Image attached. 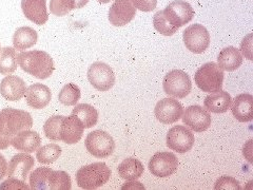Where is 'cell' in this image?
<instances>
[{
  "label": "cell",
  "instance_id": "cell-1",
  "mask_svg": "<svg viewBox=\"0 0 253 190\" xmlns=\"http://www.w3.org/2000/svg\"><path fill=\"white\" fill-rule=\"evenodd\" d=\"M33 127V118L25 110L4 108L0 111V137L11 145L12 139Z\"/></svg>",
  "mask_w": 253,
  "mask_h": 190
},
{
  "label": "cell",
  "instance_id": "cell-2",
  "mask_svg": "<svg viewBox=\"0 0 253 190\" xmlns=\"http://www.w3.org/2000/svg\"><path fill=\"white\" fill-rule=\"evenodd\" d=\"M19 67L26 73L33 75L38 79L50 77L54 71V61L50 54L44 51L21 52L17 56Z\"/></svg>",
  "mask_w": 253,
  "mask_h": 190
},
{
  "label": "cell",
  "instance_id": "cell-3",
  "mask_svg": "<svg viewBox=\"0 0 253 190\" xmlns=\"http://www.w3.org/2000/svg\"><path fill=\"white\" fill-rule=\"evenodd\" d=\"M112 172L105 163H93L78 169L76 172L77 185L83 189H97L107 184Z\"/></svg>",
  "mask_w": 253,
  "mask_h": 190
},
{
  "label": "cell",
  "instance_id": "cell-4",
  "mask_svg": "<svg viewBox=\"0 0 253 190\" xmlns=\"http://www.w3.org/2000/svg\"><path fill=\"white\" fill-rule=\"evenodd\" d=\"M194 81L199 88L207 93H214L223 90L224 70L215 62H207L196 71Z\"/></svg>",
  "mask_w": 253,
  "mask_h": 190
},
{
  "label": "cell",
  "instance_id": "cell-5",
  "mask_svg": "<svg viewBox=\"0 0 253 190\" xmlns=\"http://www.w3.org/2000/svg\"><path fill=\"white\" fill-rule=\"evenodd\" d=\"M163 88L169 96L184 98L192 90L191 78L184 71L173 70L165 76Z\"/></svg>",
  "mask_w": 253,
  "mask_h": 190
},
{
  "label": "cell",
  "instance_id": "cell-6",
  "mask_svg": "<svg viewBox=\"0 0 253 190\" xmlns=\"http://www.w3.org/2000/svg\"><path fill=\"white\" fill-rule=\"evenodd\" d=\"M85 148L91 155L97 158H106L114 152L115 142L106 131L95 130L86 137Z\"/></svg>",
  "mask_w": 253,
  "mask_h": 190
},
{
  "label": "cell",
  "instance_id": "cell-7",
  "mask_svg": "<svg viewBox=\"0 0 253 190\" xmlns=\"http://www.w3.org/2000/svg\"><path fill=\"white\" fill-rule=\"evenodd\" d=\"M165 16L170 26L179 29L191 21L194 17V10L191 4L184 1V0H175L171 2L165 10H163Z\"/></svg>",
  "mask_w": 253,
  "mask_h": 190
},
{
  "label": "cell",
  "instance_id": "cell-8",
  "mask_svg": "<svg viewBox=\"0 0 253 190\" xmlns=\"http://www.w3.org/2000/svg\"><path fill=\"white\" fill-rule=\"evenodd\" d=\"M89 83L98 91H109L115 84V74L107 63L96 61L88 70Z\"/></svg>",
  "mask_w": 253,
  "mask_h": 190
},
{
  "label": "cell",
  "instance_id": "cell-9",
  "mask_svg": "<svg viewBox=\"0 0 253 190\" xmlns=\"http://www.w3.org/2000/svg\"><path fill=\"white\" fill-rule=\"evenodd\" d=\"M187 49L195 54L204 53L210 46V34L204 26L195 23L189 26L183 33Z\"/></svg>",
  "mask_w": 253,
  "mask_h": 190
},
{
  "label": "cell",
  "instance_id": "cell-10",
  "mask_svg": "<svg viewBox=\"0 0 253 190\" xmlns=\"http://www.w3.org/2000/svg\"><path fill=\"white\" fill-rule=\"evenodd\" d=\"M167 146L177 153H186L194 145V134L185 126H174L167 133Z\"/></svg>",
  "mask_w": 253,
  "mask_h": 190
},
{
  "label": "cell",
  "instance_id": "cell-11",
  "mask_svg": "<svg viewBox=\"0 0 253 190\" xmlns=\"http://www.w3.org/2000/svg\"><path fill=\"white\" fill-rule=\"evenodd\" d=\"M149 170L157 178H168L178 168V158L172 152H156L149 162Z\"/></svg>",
  "mask_w": 253,
  "mask_h": 190
},
{
  "label": "cell",
  "instance_id": "cell-12",
  "mask_svg": "<svg viewBox=\"0 0 253 190\" xmlns=\"http://www.w3.org/2000/svg\"><path fill=\"white\" fill-rule=\"evenodd\" d=\"M184 113V108L177 99L163 98L157 102L154 114L158 122L164 125H171L178 122Z\"/></svg>",
  "mask_w": 253,
  "mask_h": 190
},
{
  "label": "cell",
  "instance_id": "cell-13",
  "mask_svg": "<svg viewBox=\"0 0 253 190\" xmlns=\"http://www.w3.org/2000/svg\"><path fill=\"white\" fill-rule=\"evenodd\" d=\"M183 122L194 132H204L211 126V115L201 106H190L183 113Z\"/></svg>",
  "mask_w": 253,
  "mask_h": 190
},
{
  "label": "cell",
  "instance_id": "cell-14",
  "mask_svg": "<svg viewBox=\"0 0 253 190\" xmlns=\"http://www.w3.org/2000/svg\"><path fill=\"white\" fill-rule=\"evenodd\" d=\"M136 9L131 0H115L109 11V20L115 27H124L135 17Z\"/></svg>",
  "mask_w": 253,
  "mask_h": 190
},
{
  "label": "cell",
  "instance_id": "cell-15",
  "mask_svg": "<svg viewBox=\"0 0 253 190\" xmlns=\"http://www.w3.org/2000/svg\"><path fill=\"white\" fill-rule=\"evenodd\" d=\"M35 165V160L27 152L15 154L7 166V178H14L26 182L31 170Z\"/></svg>",
  "mask_w": 253,
  "mask_h": 190
},
{
  "label": "cell",
  "instance_id": "cell-16",
  "mask_svg": "<svg viewBox=\"0 0 253 190\" xmlns=\"http://www.w3.org/2000/svg\"><path fill=\"white\" fill-rule=\"evenodd\" d=\"M27 90V85L22 78L16 75H7L0 83V94L10 101H18L23 96Z\"/></svg>",
  "mask_w": 253,
  "mask_h": 190
},
{
  "label": "cell",
  "instance_id": "cell-17",
  "mask_svg": "<svg viewBox=\"0 0 253 190\" xmlns=\"http://www.w3.org/2000/svg\"><path fill=\"white\" fill-rule=\"evenodd\" d=\"M84 127L75 115L65 116L60 127V141L68 145L76 144L82 140Z\"/></svg>",
  "mask_w": 253,
  "mask_h": 190
},
{
  "label": "cell",
  "instance_id": "cell-18",
  "mask_svg": "<svg viewBox=\"0 0 253 190\" xmlns=\"http://www.w3.org/2000/svg\"><path fill=\"white\" fill-rule=\"evenodd\" d=\"M21 9L26 17L35 25L42 26L49 19L46 0H21Z\"/></svg>",
  "mask_w": 253,
  "mask_h": 190
},
{
  "label": "cell",
  "instance_id": "cell-19",
  "mask_svg": "<svg viewBox=\"0 0 253 190\" xmlns=\"http://www.w3.org/2000/svg\"><path fill=\"white\" fill-rule=\"evenodd\" d=\"M25 96L27 104L33 109H43L50 104L52 93L49 87L42 84H34L27 88Z\"/></svg>",
  "mask_w": 253,
  "mask_h": 190
},
{
  "label": "cell",
  "instance_id": "cell-20",
  "mask_svg": "<svg viewBox=\"0 0 253 190\" xmlns=\"http://www.w3.org/2000/svg\"><path fill=\"white\" fill-rule=\"evenodd\" d=\"M232 114L241 123H249L253 120V96L251 94H240L233 99Z\"/></svg>",
  "mask_w": 253,
  "mask_h": 190
},
{
  "label": "cell",
  "instance_id": "cell-21",
  "mask_svg": "<svg viewBox=\"0 0 253 190\" xmlns=\"http://www.w3.org/2000/svg\"><path fill=\"white\" fill-rule=\"evenodd\" d=\"M11 145L21 152L32 153L42 145V138L36 131L23 130L12 139Z\"/></svg>",
  "mask_w": 253,
  "mask_h": 190
},
{
  "label": "cell",
  "instance_id": "cell-22",
  "mask_svg": "<svg viewBox=\"0 0 253 190\" xmlns=\"http://www.w3.org/2000/svg\"><path fill=\"white\" fill-rule=\"evenodd\" d=\"M232 98L230 94L226 91H218L211 93L206 96L204 100V106L209 112L212 113H225L230 108Z\"/></svg>",
  "mask_w": 253,
  "mask_h": 190
},
{
  "label": "cell",
  "instance_id": "cell-23",
  "mask_svg": "<svg viewBox=\"0 0 253 190\" xmlns=\"http://www.w3.org/2000/svg\"><path fill=\"white\" fill-rule=\"evenodd\" d=\"M243 63L241 52L234 47H227L221 50L217 56V65L221 70L232 72L239 69Z\"/></svg>",
  "mask_w": 253,
  "mask_h": 190
},
{
  "label": "cell",
  "instance_id": "cell-24",
  "mask_svg": "<svg viewBox=\"0 0 253 190\" xmlns=\"http://www.w3.org/2000/svg\"><path fill=\"white\" fill-rule=\"evenodd\" d=\"M37 32L30 27H21L17 29L13 35L14 49L17 51H25L34 47L37 43Z\"/></svg>",
  "mask_w": 253,
  "mask_h": 190
},
{
  "label": "cell",
  "instance_id": "cell-25",
  "mask_svg": "<svg viewBox=\"0 0 253 190\" xmlns=\"http://www.w3.org/2000/svg\"><path fill=\"white\" fill-rule=\"evenodd\" d=\"M117 171L122 179L126 181H135L142 176L145 167L137 158L129 157L118 165Z\"/></svg>",
  "mask_w": 253,
  "mask_h": 190
},
{
  "label": "cell",
  "instance_id": "cell-26",
  "mask_svg": "<svg viewBox=\"0 0 253 190\" xmlns=\"http://www.w3.org/2000/svg\"><path fill=\"white\" fill-rule=\"evenodd\" d=\"M72 114L75 115L84 125V129L92 128L97 124L98 112L93 106L89 104H79L73 109Z\"/></svg>",
  "mask_w": 253,
  "mask_h": 190
},
{
  "label": "cell",
  "instance_id": "cell-27",
  "mask_svg": "<svg viewBox=\"0 0 253 190\" xmlns=\"http://www.w3.org/2000/svg\"><path fill=\"white\" fill-rule=\"evenodd\" d=\"M89 0H51L50 11L53 15L62 17L68 15V13L75 9H82Z\"/></svg>",
  "mask_w": 253,
  "mask_h": 190
},
{
  "label": "cell",
  "instance_id": "cell-28",
  "mask_svg": "<svg viewBox=\"0 0 253 190\" xmlns=\"http://www.w3.org/2000/svg\"><path fill=\"white\" fill-rule=\"evenodd\" d=\"M17 53L14 48L5 47L0 49V74L9 75L18 67Z\"/></svg>",
  "mask_w": 253,
  "mask_h": 190
},
{
  "label": "cell",
  "instance_id": "cell-29",
  "mask_svg": "<svg viewBox=\"0 0 253 190\" xmlns=\"http://www.w3.org/2000/svg\"><path fill=\"white\" fill-rule=\"evenodd\" d=\"M61 148L57 144H47L42 147H39L36 150V158L37 161L43 164L49 165L56 162L61 155Z\"/></svg>",
  "mask_w": 253,
  "mask_h": 190
},
{
  "label": "cell",
  "instance_id": "cell-30",
  "mask_svg": "<svg viewBox=\"0 0 253 190\" xmlns=\"http://www.w3.org/2000/svg\"><path fill=\"white\" fill-rule=\"evenodd\" d=\"M72 187V182L69 174L65 171H51L47 179V189L69 190Z\"/></svg>",
  "mask_w": 253,
  "mask_h": 190
},
{
  "label": "cell",
  "instance_id": "cell-31",
  "mask_svg": "<svg viewBox=\"0 0 253 190\" xmlns=\"http://www.w3.org/2000/svg\"><path fill=\"white\" fill-rule=\"evenodd\" d=\"M82 93L79 87L75 84H67L58 94V99L62 105L74 106L81 99Z\"/></svg>",
  "mask_w": 253,
  "mask_h": 190
},
{
  "label": "cell",
  "instance_id": "cell-32",
  "mask_svg": "<svg viewBox=\"0 0 253 190\" xmlns=\"http://www.w3.org/2000/svg\"><path fill=\"white\" fill-rule=\"evenodd\" d=\"M52 169L49 167H39L30 174V188L35 190L47 189V179Z\"/></svg>",
  "mask_w": 253,
  "mask_h": 190
},
{
  "label": "cell",
  "instance_id": "cell-33",
  "mask_svg": "<svg viewBox=\"0 0 253 190\" xmlns=\"http://www.w3.org/2000/svg\"><path fill=\"white\" fill-rule=\"evenodd\" d=\"M62 115L51 116L43 125L44 136L51 141H60V127L63 120Z\"/></svg>",
  "mask_w": 253,
  "mask_h": 190
},
{
  "label": "cell",
  "instance_id": "cell-34",
  "mask_svg": "<svg viewBox=\"0 0 253 190\" xmlns=\"http://www.w3.org/2000/svg\"><path fill=\"white\" fill-rule=\"evenodd\" d=\"M153 25L158 33H161L165 36H171L173 34H175L178 31V29L173 28L172 26H170V23L166 20L163 11H158L155 13L153 17Z\"/></svg>",
  "mask_w": 253,
  "mask_h": 190
},
{
  "label": "cell",
  "instance_id": "cell-35",
  "mask_svg": "<svg viewBox=\"0 0 253 190\" xmlns=\"http://www.w3.org/2000/svg\"><path fill=\"white\" fill-rule=\"evenodd\" d=\"M214 189H221V190H227V189H237L240 190L242 189L240 182L237 181L234 178L231 177H221L219 178L216 182H215V185H214Z\"/></svg>",
  "mask_w": 253,
  "mask_h": 190
},
{
  "label": "cell",
  "instance_id": "cell-36",
  "mask_svg": "<svg viewBox=\"0 0 253 190\" xmlns=\"http://www.w3.org/2000/svg\"><path fill=\"white\" fill-rule=\"evenodd\" d=\"M136 10L141 12H151L157 5V0H131Z\"/></svg>",
  "mask_w": 253,
  "mask_h": 190
},
{
  "label": "cell",
  "instance_id": "cell-37",
  "mask_svg": "<svg viewBox=\"0 0 253 190\" xmlns=\"http://www.w3.org/2000/svg\"><path fill=\"white\" fill-rule=\"evenodd\" d=\"M0 189H30V186L27 185L26 182L14 178H9L0 185Z\"/></svg>",
  "mask_w": 253,
  "mask_h": 190
},
{
  "label": "cell",
  "instance_id": "cell-38",
  "mask_svg": "<svg viewBox=\"0 0 253 190\" xmlns=\"http://www.w3.org/2000/svg\"><path fill=\"white\" fill-rule=\"evenodd\" d=\"M242 52L245 57L252 59V34H249L246 38H244L242 43Z\"/></svg>",
  "mask_w": 253,
  "mask_h": 190
},
{
  "label": "cell",
  "instance_id": "cell-39",
  "mask_svg": "<svg viewBox=\"0 0 253 190\" xmlns=\"http://www.w3.org/2000/svg\"><path fill=\"white\" fill-rule=\"evenodd\" d=\"M7 164L5 157L0 153V180H2L6 176V171H7Z\"/></svg>",
  "mask_w": 253,
  "mask_h": 190
},
{
  "label": "cell",
  "instance_id": "cell-40",
  "mask_svg": "<svg viewBox=\"0 0 253 190\" xmlns=\"http://www.w3.org/2000/svg\"><path fill=\"white\" fill-rule=\"evenodd\" d=\"M97 1L100 3H109L110 1H112V0H97Z\"/></svg>",
  "mask_w": 253,
  "mask_h": 190
}]
</instances>
